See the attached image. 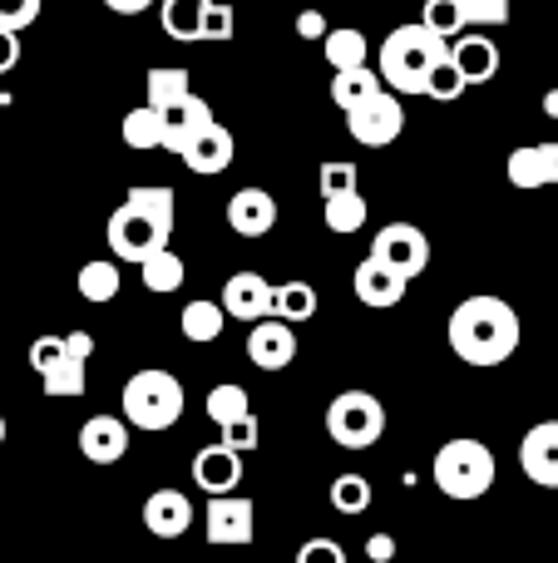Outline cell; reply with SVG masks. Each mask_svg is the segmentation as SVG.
Instances as JSON below:
<instances>
[{"instance_id": "cell-1", "label": "cell", "mask_w": 558, "mask_h": 563, "mask_svg": "<svg viewBox=\"0 0 558 563\" xmlns=\"http://www.w3.org/2000/svg\"><path fill=\"white\" fill-rule=\"evenodd\" d=\"M450 351L465 361V366H504V361L520 351L524 341V327H520V311L510 307L504 297H465L460 307L450 311Z\"/></svg>"}, {"instance_id": "cell-2", "label": "cell", "mask_w": 558, "mask_h": 563, "mask_svg": "<svg viewBox=\"0 0 558 563\" xmlns=\"http://www.w3.org/2000/svg\"><path fill=\"white\" fill-rule=\"evenodd\" d=\"M174 213V188H129V198L109 213V247H114L119 263L144 267L148 257L168 253Z\"/></svg>"}, {"instance_id": "cell-3", "label": "cell", "mask_w": 558, "mask_h": 563, "mask_svg": "<svg viewBox=\"0 0 558 563\" xmlns=\"http://www.w3.org/2000/svg\"><path fill=\"white\" fill-rule=\"evenodd\" d=\"M450 59V45L440 35H431L425 25H395L381 40V85L391 95H425L431 89L435 65Z\"/></svg>"}, {"instance_id": "cell-4", "label": "cell", "mask_w": 558, "mask_h": 563, "mask_svg": "<svg viewBox=\"0 0 558 563\" xmlns=\"http://www.w3.org/2000/svg\"><path fill=\"white\" fill-rule=\"evenodd\" d=\"M494 450L484 440H445L435 450V489L450 499H484L494 489Z\"/></svg>"}, {"instance_id": "cell-5", "label": "cell", "mask_w": 558, "mask_h": 563, "mask_svg": "<svg viewBox=\"0 0 558 563\" xmlns=\"http://www.w3.org/2000/svg\"><path fill=\"white\" fill-rule=\"evenodd\" d=\"M183 406H188V396L174 371H158V366L134 371L124 386V420L138 430H154V435L158 430H174L183 420Z\"/></svg>"}, {"instance_id": "cell-6", "label": "cell", "mask_w": 558, "mask_h": 563, "mask_svg": "<svg viewBox=\"0 0 558 563\" xmlns=\"http://www.w3.org/2000/svg\"><path fill=\"white\" fill-rule=\"evenodd\" d=\"M326 435L342 450H371L386 435V406L371 390H342L326 406Z\"/></svg>"}, {"instance_id": "cell-7", "label": "cell", "mask_w": 558, "mask_h": 563, "mask_svg": "<svg viewBox=\"0 0 558 563\" xmlns=\"http://www.w3.org/2000/svg\"><path fill=\"white\" fill-rule=\"evenodd\" d=\"M371 257L411 282V277L425 273V263H431V243H425V233L415 223H391V228H381V233H376Z\"/></svg>"}, {"instance_id": "cell-8", "label": "cell", "mask_w": 558, "mask_h": 563, "mask_svg": "<svg viewBox=\"0 0 558 563\" xmlns=\"http://www.w3.org/2000/svg\"><path fill=\"white\" fill-rule=\"evenodd\" d=\"M346 129H351L356 144H371V148L395 144V139L405 134V104H401V95L381 89L371 104H361V109H351V114H346Z\"/></svg>"}, {"instance_id": "cell-9", "label": "cell", "mask_w": 558, "mask_h": 563, "mask_svg": "<svg viewBox=\"0 0 558 563\" xmlns=\"http://www.w3.org/2000/svg\"><path fill=\"white\" fill-rule=\"evenodd\" d=\"M203 534H208V544H217V549L253 544V539H257V509H253V499H243V495L208 499Z\"/></svg>"}, {"instance_id": "cell-10", "label": "cell", "mask_w": 558, "mask_h": 563, "mask_svg": "<svg viewBox=\"0 0 558 563\" xmlns=\"http://www.w3.org/2000/svg\"><path fill=\"white\" fill-rule=\"evenodd\" d=\"M243 470H247L243 455L217 440V445H203L193 455V485L203 489L208 499H227V495H237V485H243Z\"/></svg>"}, {"instance_id": "cell-11", "label": "cell", "mask_w": 558, "mask_h": 563, "mask_svg": "<svg viewBox=\"0 0 558 563\" xmlns=\"http://www.w3.org/2000/svg\"><path fill=\"white\" fill-rule=\"evenodd\" d=\"M272 297H277V287L267 277H257V273H237V277H227V287H223V311L227 317H237V321H272Z\"/></svg>"}, {"instance_id": "cell-12", "label": "cell", "mask_w": 558, "mask_h": 563, "mask_svg": "<svg viewBox=\"0 0 558 563\" xmlns=\"http://www.w3.org/2000/svg\"><path fill=\"white\" fill-rule=\"evenodd\" d=\"M79 455L89 465H119L129 455V420L119 416H89L79 426Z\"/></svg>"}, {"instance_id": "cell-13", "label": "cell", "mask_w": 558, "mask_h": 563, "mask_svg": "<svg viewBox=\"0 0 558 563\" xmlns=\"http://www.w3.org/2000/svg\"><path fill=\"white\" fill-rule=\"evenodd\" d=\"M158 124H164V148H168V154L183 158V148L193 144V139L203 134V129H213L217 119H213V109H208V99H203V95H188L183 104L164 109V114H158Z\"/></svg>"}, {"instance_id": "cell-14", "label": "cell", "mask_w": 558, "mask_h": 563, "mask_svg": "<svg viewBox=\"0 0 558 563\" xmlns=\"http://www.w3.org/2000/svg\"><path fill=\"white\" fill-rule=\"evenodd\" d=\"M227 228L237 238H267L277 228V198L267 188H237L227 198Z\"/></svg>"}, {"instance_id": "cell-15", "label": "cell", "mask_w": 558, "mask_h": 563, "mask_svg": "<svg viewBox=\"0 0 558 563\" xmlns=\"http://www.w3.org/2000/svg\"><path fill=\"white\" fill-rule=\"evenodd\" d=\"M247 361L257 371H287L297 361V331L287 321H257L253 336H247Z\"/></svg>"}, {"instance_id": "cell-16", "label": "cell", "mask_w": 558, "mask_h": 563, "mask_svg": "<svg viewBox=\"0 0 558 563\" xmlns=\"http://www.w3.org/2000/svg\"><path fill=\"white\" fill-rule=\"evenodd\" d=\"M520 465L539 489H558V420H544L520 440Z\"/></svg>"}, {"instance_id": "cell-17", "label": "cell", "mask_w": 558, "mask_h": 563, "mask_svg": "<svg viewBox=\"0 0 558 563\" xmlns=\"http://www.w3.org/2000/svg\"><path fill=\"white\" fill-rule=\"evenodd\" d=\"M193 525V499L183 489H154L144 499V529L154 539H183Z\"/></svg>"}, {"instance_id": "cell-18", "label": "cell", "mask_w": 558, "mask_h": 563, "mask_svg": "<svg viewBox=\"0 0 558 563\" xmlns=\"http://www.w3.org/2000/svg\"><path fill=\"white\" fill-rule=\"evenodd\" d=\"M504 174H510L514 188H558V144L514 148Z\"/></svg>"}, {"instance_id": "cell-19", "label": "cell", "mask_w": 558, "mask_h": 563, "mask_svg": "<svg viewBox=\"0 0 558 563\" xmlns=\"http://www.w3.org/2000/svg\"><path fill=\"white\" fill-rule=\"evenodd\" d=\"M450 59H455V69H460L470 85H490L494 69H500V45H494L490 35H475V30H465V35L450 45Z\"/></svg>"}, {"instance_id": "cell-20", "label": "cell", "mask_w": 558, "mask_h": 563, "mask_svg": "<svg viewBox=\"0 0 558 563\" xmlns=\"http://www.w3.org/2000/svg\"><path fill=\"white\" fill-rule=\"evenodd\" d=\"M183 164H188V174H198V178L223 174V168L233 164V134H227L223 124L203 129V134H198L193 144L183 148Z\"/></svg>"}, {"instance_id": "cell-21", "label": "cell", "mask_w": 558, "mask_h": 563, "mask_svg": "<svg viewBox=\"0 0 558 563\" xmlns=\"http://www.w3.org/2000/svg\"><path fill=\"white\" fill-rule=\"evenodd\" d=\"M405 282L401 273H391V267H381L376 257H366L361 267H356V297L366 301V307H376V311H386V307H395V301L405 297Z\"/></svg>"}, {"instance_id": "cell-22", "label": "cell", "mask_w": 558, "mask_h": 563, "mask_svg": "<svg viewBox=\"0 0 558 563\" xmlns=\"http://www.w3.org/2000/svg\"><path fill=\"white\" fill-rule=\"evenodd\" d=\"M213 0H164V30L183 45H203V20Z\"/></svg>"}, {"instance_id": "cell-23", "label": "cell", "mask_w": 558, "mask_h": 563, "mask_svg": "<svg viewBox=\"0 0 558 563\" xmlns=\"http://www.w3.org/2000/svg\"><path fill=\"white\" fill-rule=\"evenodd\" d=\"M223 327H227V311H223V301H188L183 307V317H178V331H183L193 346H208V341H217L223 336Z\"/></svg>"}, {"instance_id": "cell-24", "label": "cell", "mask_w": 558, "mask_h": 563, "mask_svg": "<svg viewBox=\"0 0 558 563\" xmlns=\"http://www.w3.org/2000/svg\"><path fill=\"white\" fill-rule=\"evenodd\" d=\"M381 69H346V75H336L332 79V99H336V109H346V114H351V109H361V104H371L376 95H381Z\"/></svg>"}, {"instance_id": "cell-25", "label": "cell", "mask_w": 558, "mask_h": 563, "mask_svg": "<svg viewBox=\"0 0 558 563\" xmlns=\"http://www.w3.org/2000/svg\"><path fill=\"white\" fill-rule=\"evenodd\" d=\"M144 89H148V109L164 114V109L183 104V99L193 95V79H188V69H148Z\"/></svg>"}, {"instance_id": "cell-26", "label": "cell", "mask_w": 558, "mask_h": 563, "mask_svg": "<svg viewBox=\"0 0 558 563\" xmlns=\"http://www.w3.org/2000/svg\"><path fill=\"white\" fill-rule=\"evenodd\" d=\"M272 317L287 321V327L316 317V287H312V282H282V287H277V297H272Z\"/></svg>"}, {"instance_id": "cell-27", "label": "cell", "mask_w": 558, "mask_h": 563, "mask_svg": "<svg viewBox=\"0 0 558 563\" xmlns=\"http://www.w3.org/2000/svg\"><path fill=\"white\" fill-rule=\"evenodd\" d=\"M203 410H208V420H213L217 430H227V426H237V420L253 416V400H247L243 386H213L208 390V400H203Z\"/></svg>"}, {"instance_id": "cell-28", "label": "cell", "mask_w": 558, "mask_h": 563, "mask_svg": "<svg viewBox=\"0 0 558 563\" xmlns=\"http://www.w3.org/2000/svg\"><path fill=\"white\" fill-rule=\"evenodd\" d=\"M322 49H326V65L336 69V75H346V69H361L366 65V35L361 30H332V35L322 40Z\"/></svg>"}, {"instance_id": "cell-29", "label": "cell", "mask_w": 558, "mask_h": 563, "mask_svg": "<svg viewBox=\"0 0 558 563\" xmlns=\"http://www.w3.org/2000/svg\"><path fill=\"white\" fill-rule=\"evenodd\" d=\"M138 277H144V287H148V291H158V297H164V291H178V287H183L188 267H183V257H178L174 247H168V253L148 257V263L138 267Z\"/></svg>"}, {"instance_id": "cell-30", "label": "cell", "mask_w": 558, "mask_h": 563, "mask_svg": "<svg viewBox=\"0 0 558 563\" xmlns=\"http://www.w3.org/2000/svg\"><path fill=\"white\" fill-rule=\"evenodd\" d=\"M332 509L346 515V519L366 515V509H371V479L366 475H336L332 479Z\"/></svg>"}, {"instance_id": "cell-31", "label": "cell", "mask_w": 558, "mask_h": 563, "mask_svg": "<svg viewBox=\"0 0 558 563\" xmlns=\"http://www.w3.org/2000/svg\"><path fill=\"white\" fill-rule=\"evenodd\" d=\"M79 297L104 307L119 297V263H85L79 267Z\"/></svg>"}, {"instance_id": "cell-32", "label": "cell", "mask_w": 558, "mask_h": 563, "mask_svg": "<svg viewBox=\"0 0 558 563\" xmlns=\"http://www.w3.org/2000/svg\"><path fill=\"white\" fill-rule=\"evenodd\" d=\"M421 25L431 30V35H440L445 45H455V40L465 35V10H460V0H425Z\"/></svg>"}, {"instance_id": "cell-33", "label": "cell", "mask_w": 558, "mask_h": 563, "mask_svg": "<svg viewBox=\"0 0 558 563\" xmlns=\"http://www.w3.org/2000/svg\"><path fill=\"white\" fill-rule=\"evenodd\" d=\"M119 134H124L129 148H164V124H158L154 109H129L124 124H119Z\"/></svg>"}, {"instance_id": "cell-34", "label": "cell", "mask_w": 558, "mask_h": 563, "mask_svg": "<svg viewBox=\"0 0 558 563\" xmlns=\"http://www.w3.org/2000/svg\"><path fill=\"white\" fill-rule=\"evenodd\" d=\"M40 390H45V396H55V400L85 396V390H89V380H85V361H75V356H69L65 366H55V371H49V376H40Z\"/></svg>"}, {"instance_id": "cell-35", "label": "cell", "mask_w": 558, "mask_h": 563, "mask_svg": "<svg viewBox=\"0 0 558 563\" xmlns=\"http://www.w3.org/2000/svg\"><path fill=\"white\" fill-rule=\"evenodd\" d=\"M361 223H366L361 188H356V194H342V198H326V228H332V233H356Z\"/></svg>"}, {"instance_id": "cell-36", "label": "cell", "mask_w": 558, "mask_h": 563, "mask_svg": "<svg viewBox=\"0 0 558 563\" xmlns=\"http://www.w3.org/2000/svg\"><path fill=\"white\" fill-rule=\"evenodd\" d=\"M316 188H322V203L326 198L356 194V164H336V158H326V164L316 168Z\"/></svg>"}, {"instance_id": "cell-37", "label": "cell", "mask_w": 558, "mask_h": 563, "mask_svg": "<svg viewBox=\"0 0 558 563\" xmlns=\"http://www.w3.org/2000/svg\"><path fill=\"white\" fill-rule=\"evenodd\" d=\"M470 89V79L455 69V59H445V65H435L431 75V89H425V99H440V104H455V99Z\"/></svg>"}, {"instance_id": "cell-38", "label": "cell", "mask_w": 558, "mask_h": 563, "mask_svg": "<svg viewBox=\"0 0 558 563\" xmlns=\"http://www.w3.org/2000/svg\"><path fill=\"white\" fill-rule=\"evenodd\" d=\"M65 361H69L65 336H35L30 341V366H35V376H49V371L65 366Z\"/></svg>"}, {"instance_id": "cell-39", "label": "cell", "mask_w": 558, "mask_h": 563, "mask_svg": "<svg viewBox=\"0 0 558 563\" xmlns=\"http://www.w3.org/2000/svg\"><path fill=\"white\" fill-rule=\"evenodd\" d=\"M460 10H465V25H504L510 20V10H514V0H460Z\"/></svg>"}, {"instance_id": "cell-40", "label": "cell", "mask_w": 558, "mask_h": 563, "mask_svg": "<svg viewBox=\"0 0 558 563\" xmlns=\"http://www.w3.org/2000/svg\"><path fill=\"white\" fill-rule=\"evenodd\" d=\"M40 5H45V0H0V30L20 35L25 25H35L40 20Z\"/></svg>"}, {"instance_id": "cell-41", "label": "cell", "mask_w": 558, "mask_h": 563, "mask_svg": "<svg viewBox=\"0 0 558 563\" xmlns=\"http://www.w3.org/2000/svg\"><path fill=\"white\" fill-rule=\"evenodd\" d=\"M233 25H237V10L223 5V0H213V10H208V20H203V45H223V40H233Z\"/></svg>"}, {"instance_id": "cell-42", "label": "cell", "mask_w": 558, "mask_h": 563, "mask_svg": "<svg viewBox=\"0 0 558 563\" xmlns=\"http://www.w3.org/2000/svg\"><path fill=\"white\" fill-rule=\"evenodd\" d=\"M257 440H263V430H257V416H247V420H237V426H227V430H223V445H227V450H237V455L257 450Z\"/></svg>"}, {"instance_id": "cell-43", "label": "cell", "mask_w": 558, "mask_h": 563, "mask_svg": "<svg viewBox=\"0 0 558 563\" xmlns=\"http://www.w3.org/2000/svg\"><path fill=\"white\" fill-rule=\"evenodd\" d=\"M297 563H346V549L336 539H306L297 549Z\"/></svg>"}, {"instance_id": "cell-44", "label": "cell", "mask_w": 558, "mask_h": 563, "mask_svg": "<svg viewBox=\"0 0 558 563\" xmlns=\"http://www.w3.org/2000/svg\"><path fill=\"white\" fill-rule=\"evenodd\" d=\"M297 35H302V40H316V35H332V30H326V15H322V10H302V15H297Z\"/></svg>"}, {"instance_id": "cell-45", "label": "cell", "mask_w": 558, "mask_h": 563, "mask_svg": "<svg viewBox=\"0 0 558 563\" xmlns=\"http://www.w3.org/2000/svg\"><path fill=\"white\" fill-rule=\"evenodd\" d=\"M15 65H20V35L0 30V75H10Z\"/></svg>"}, {"instance_id": "cell-46", "label": "cell", "mask_w": 558, "mask_h": 563, "mask_svg": "<svg viewBox=\"0 0 558 563\" xmlns=\"http://www.w3.org/2000/svg\"><path fill=\"white\" fill-rule=\"evenodd\" d=\"M366 554H371V563H391L395 559V539L391 534H371L366 539Z\"/></svg>"}, {"instance_id": "cell-47", "label": "cell", "mask_w": 558, "mask_h": 563, "mask_svg": "<svg viewBox=\"0 0 558 563\" xmlns=\"http://www.w3.org/2000/svg\"><path fill=\"white\" fill-rule=\"evenodd\" d=\"M65 346H69V356H75V361H89V351H94V336H89V331H69Z\"/></svg>"}, {"instance_id": "cell-48", "label": "cell", "mask_w": 558, "mask_h": 563, "mask_svg": "<svg viewBox=\"0 0 558 563\" xmlns=\"http://www.w3.org/2000/svg\"><path fill=\"white\" fill-rule=\"evenodd\" d=\"M109 10H114V15H144L148 5H154V0H104Z\"/></svg>"}, {"instance_id": "cell-49", "label": "cell", "mask_w": 558, "mask_h": 563, "mask_svg": "<svg viewBox=\"0 0 558 563\" xmlns=\"http://www.w3.org/2000/svg\"><path fill=\"white\" fill-rule=\"evenodd\" d=\"M544 114L558 119V89H549V95H544Z\"/></svg>"}, {"instance_id": "cell-50", "label": "cell", "mask_w": 558, "mask_h": 563, "mask_svg": "<svg viewBox=\"0 0 558 563\" xmlns=\"http://www.w3.org/2000/svg\"><path fill=\"white\" fill-rule=\"evenodd\" d=\"M0 445H5V416H0Z\"/></svg>"}, {"instance_id": "cell-51", "label": "cell", "mask_w": 558, "mask_h": 563, "mask_svg": "<svg viewBox=\"0 0 558 563\" xmlns=\"http://www.w3.org/2000/svg\"><path fill=\"white\" fill-rule=\"evenodd\" d=\"M554 277H558V263H554Z\"/></svg>"}]
</instances>
